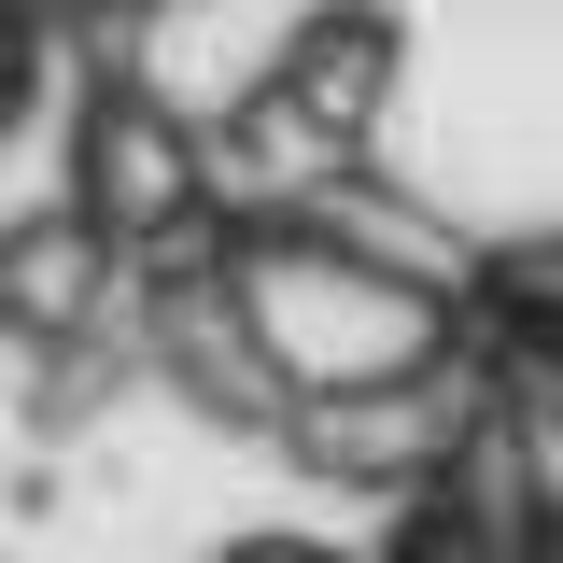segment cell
I'll return each mask as SVG.
<instances>
[{
  "mask_svg": "<svg viewBox=\"0 0 563 563\" xmlns=\"http://www.w3.org/2000/svg\"><path fill=\"white\" fill-rule=\"evenodd\" d=\"M29 99H43V29H14V14H0V141H14Z\"/></svg>",
  "mask_w": 563,
  "mask_h": 563,
  "instance_id": "1",
  "label": "cell"
},
{
  "mask_svg": "<svg viewBox=\"0 0 563 563\" xmlns=\"http://www.w3.org/2000/svg\"><path fill=\"white\" fill-rule=\"evenodd\" d=\"M254 563H310V550H254Z\"/></svg>",
  "mask_w": 563,
  "mask_h": 563,
  "instance_id": "2",
  "label": "cell"
}]
</instances>
